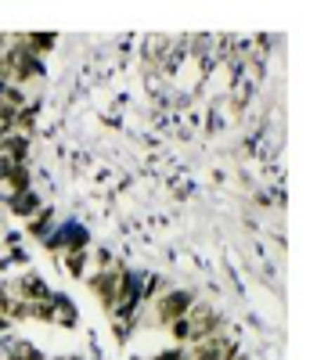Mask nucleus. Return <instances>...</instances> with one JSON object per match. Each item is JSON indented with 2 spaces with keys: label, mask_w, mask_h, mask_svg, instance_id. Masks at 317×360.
I'll list each match as a JSON object with an SVG mask.
<instances>
[{
  "label": "nucleus",
  "mask_w": 317,
  "mask_h": 360,
  "mask_svg": "<svg viewBox=\"0 0 317 360\" xmlns=\"http://www.w3.org/2000/svg\"><path fill=\"white\" fill-rule=\"evenodd\" d=\"M8 292H11V299H22V303H47V299L54 295V288L44 281V274L33 270V266L18 270V274L8 281Z\"/></svg>",
  "instance_id": "obj_1"
},
{
  "label": "nucleus",
  "mask_w": 317,
  "mask_h": 360,
  "mask_svg": "<svg viewBox=\"0 0 317 360\" xmlns=\"http://www.w3.org/2000/svg\"><path fill=\"white\" fill-rule=\"evenodd\" d=\"M127 270V266H123ZM115 281H119V270H91V274L83 278L86 292L98 299V307L105 310V317L115 310Z\"/></svg>",
  "instance_id": "obj_2"
},
{
  "label": "nucleus",
  "mask_w": 317,
  "mask_h": 360,
  "mask_svg": "<svg viewBox=\"0 0 317 360\" xmlns=\"http://www.w3.org/2000/svg\"><path fill=\"white\" fill-rule=\"evenodd\" d=\"M44 209V198L37 191H22V195H8V198H0V213H4L8 220H33L37 213Z\"/></svg>",
  "instance_id": "obj_3"
},
{
  "label": "nucleus",
  "mask_w": 317,
  "mask_h": 360,
  "mask_svg": "<svg viewBox=\"0 0 317 360\" xmlns=\"http://www.w3.org/2000/svg\"><path fill=\"white\" fill-rule=\"evenodd\" d=\"M58 266L65 270V274L72 281H83L86 278V270H91V245H76V249H65L62 256L54 259Z\"/></svg>",
  "instance_id": "obj_4"
},
{
  "label": "nucleus",
  "mask_w": 317,
  "mask_h": 360,
  "mask_svg": "<svg viewBox=\"0 0 317 360\" xmlns=\"http://www.w3.org/2000/svg\"><path fill=\"white\" fill-rule=\"evenodd\" d=\"M54 227H58V209H54V205H44L33 220H25L22 238H33V242H44V238H47Z\"/></svg>",
  "instance_id": "obj_5"
},
{
  "label": "nucleus",
  "mask_w": 317,
  "mask_h": 360,
  "mask_svg": "<svg viewBox=\"0 0 317 360\" xmlns=\"http://www.w3.org/2000/svg\"><path fill=\"white\" fill-rule=\"evenodd\" d=\"M37 127H40V101H29V105H22V108L15 112V134L33 141Z\"/></svg>",
  "instance_id": "obj_6"
},
{
  "label": "nucleus",
  "mask_w": 317,
  "mask_h": 360,
  "mask_svg": "<svg viewBox=\"0 0 317 360\" xmlns=\"http://www.w3.org/2000/svg\"><path fill=\"white\" fill-rule=\"evenodd\" d=\"M51 303H54V328H65V332H69V328H76V324H79V310H76V303H72L69 295L54 292Z\"/></svg>",
  "instance_id": "obj_7"
},
{
  "label": "nucleus",
  "mask_w": 317,
  "mask_h": 360,
  "mask_svg": "<svg viewBox=\"0 0 317 360\" xmlns=\"http://www.w3.org/2000/svg\"><path fill=\"white\" fill-rule=\"evenodd\" d=\"M123 266H127V263L115 256L112 249H105V245L91 252V270H123ZM91 270H86V274H91Z\"/></svg>",
  "instance_id": "obj_8"
},
{
  "label": "nucleus",
  "mask_w": 317,
  "mask_h": 360,
  "mask_svg": "<svg viewBox=\"0 0 317 360\" xmlns=\"http://www.w3.org/2000/svg\"><path fill=\"white\" fill-rule=\"evenodd\" d=\"M162 332L169 335V346H191V321L188 317H181V321H173V324H166Z\"/></svg>",
  "instance_id": "obj_9"
},
{
  "label": "nucleus",
  "mask_w": 317,
  "mask_h": 360,
  "mask_svg": "<svg viewBox=\"0 0 317 360\" xmlns=\"http://www.w3.org/2000/svg\"><path fill=\"white\" fill-rule=\"evenodd\" d=\"M0 105L22 108V105H29V94H25L22 86H15V83H4V90H0Z\"/></svg>",
  "instance_id": "obj_10"
},
{
  "label": "nucleus",
  "mask_w": 317,
  "mask_h": 360,
  "mask_svg": "<svg viewBox=\"0 0 317 360\" xmlns=\"http://www.w3.org/2000/svg\"><path fill=\"white\" fill-rule=\"evenodd\" d=\"M148 360H188V349H184V346H166V349L152 353Z\"/></svg>",
  "instance_id": "obj_11"
},
{
  "label": "nucleus",
  "mask_w": 317,
  "mask_h": 360,
  "mask_svg": "<svg viewBox=\"0 0 317 360\" xmlns=\"http://www.w3.org/2000/svg\"><path fill=\"white\" fill-rule=\"evenodd\" d=\"M47 360H83L79 353H58V356H47Z\"/></svg>",
  "instance_id": "obj_12"
}]
</instances>
